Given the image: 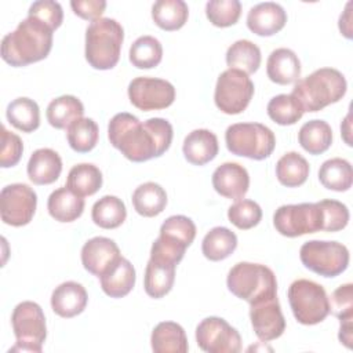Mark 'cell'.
Segmentation results:
<instances>
[{
    "label": "cell",
    "mask_w": 353,
    "mask_h": 353,
    "mask_svg": "<svg viewBox=\"0 0 353 353\" xmlns=\"http://www.w3.org/2000/svg\"><path fill=\"white\" fill-rule=\"evenodd\" d=\"M174 137L172 125L161 117H152L141 123L131 113L114 114L108 124V138L113 148L134 163L148 161L164 154Z\"/></svg>",
    "instance_id": "6da1fadb"
},
{
    "label": "cell",
    "mask_w": 353,
    "mask_h": 353,
    "mask_svg": "<svg viewBox=\"0 0 353 353\" xmlns=\"http://www.w3.org/2000/svg\"><path fill=\"white\" fill-rule=\"evenodd\" d=\"M52 32L36 18L26 17L14 32L3 37V61L11 66L21 68L47 58L52 48Z\"/></svg>",
    "instance_id": "7a4b0ae2"
},
{
    "label": "cell",
    "mask_w": 353,
    "mask_h": 353,
    "mask_svg": "<svg viewBox=\"0 0 353 353\" xmlns=\"http://www.w3.org/2000/svg\"><path fill=\"white\" fill-rule=\"evenodd\" d=\"M346 90V79L338 69L320 68L295 81L291 95L296 98L303 112H319L342 99Z\"/></svg>",
    "instance_id": "3957f363"
},
{
    "label": "cell",
    "mask_w": 353,
    "mask_h": 353,
    "mask_svg": "<svg viewBox=\"0 0 353 353\" xmlns=\"http://www.w3.org/2000/svg\"><path fill=\"white\" fill-rule=\"evenodd\" d=\"M124 40L123 26L113 18H99L85 30V59L94 69L109 70L120 59Z\"/></svg>",
    "instance_id": "277c9868"
},
{
    "label": "cell",
    "mask_w": 353,
    "mask_h": 353,
    "mask_svg": "<svg viewBox=\"0 0 353 353\" xmlns=\"http://www.w3.org/2000/svg\"><path fill=\"white\" fill-rule=\"evenodd\" d=\"M226 285L234 296L248 303L277 296L276 274L262 263H236L228 273Z\"/></svg>",
    "instance_id": "5b68a950"
},
{
    "label": "cell",
    "mask_w": 353,
    "mask_h": 353,
    "mask_svg": "<svg viewBox=\"0 0 353 353\" xmlns=\"http://www.w3.org/2000/svg\"><path fill=\"white\" fill-rule=\"evenodd\" d=\"M226 148L232 154L251 160L268 159L276 148L273 131L261 123H236L226 128Z\"/></svg>",
    "instance_id": "8992f818"
},
{
    "label": "cell",
    "mask_w": 353,
    "mask_h": 353,
    "mask_svg": "<svg viewBox=\"0 0 353 353\" xmlns=\"http://www.w3.org/2000/svg\"><path fill=\"white\" fill-rule=\"evenodd\" d=\"M287 296L295 320L303 325L319 324L330 314L328 295L316 281L307 279L292 281Z\"/></svg>",
    "instance_id": "52a82bcc"
},
{
    "label": "cell",
    "mask_w": 353,
    "mask_h": 353,
    "mask_svg": "<svg viewBox=\"0 0 353 353\" xmlns=\"http://www.w3.org/2000/svg\"><path fill=\"white\" fill-rule=\"evenodd\" d=\"M12 331L17 338L10 352L40 353L47 338L46 316L41 306L32 301L18 303L11 314Z\"/></svg>",
    "instance_id": "ba28073f"
},
{
    "label": "cell",
    "mask_w": 353,
    "mask_h": 353,
    "mask_svg": "<svg viewBox=\"0 0 353 353\" xmlns=\"http://www.w3.org/2000/svg\"><path fill=\"white\" fill-rule=\"evenodd\" d=\"M302 265L323 277H336L349 266V250L331 240H309L299 250Z\"/></svg>",
    "instance_id": "9c48e42d"
},
{
    "label": "cell",
    "mask_w": 353,
    "mask_h": 353,
    "mask_svg": "<svg viewBox=\"0 0 353 353\" xmlns=\"http://www.w3.org/2000/svg\"><path fill=\"white\" fill-rule=\"evenodd\" d=\"M276 230L285 237H299L323 230L324 218L319 203L285 204L273 214Z\"/></svg>",
    "instance_id": "30bf717a"
},
{
    "label": "cell",
    "mask_w": 353,
    "mask_h": 353,
    "mask_svg": "<svg viewBox=\"0 0 353 353\" xmlns=\"http://www.w3.org/2000/svg\"><path fill=\"white\" fill-rule=\"evenodd\" d=\"M254 83L241 70L226 69L216 80L214 102L226 114H239L247 109L254 95Z\"/></svg>",
    "instance_id": "8fae6325"
},
{
    "label": "cell",
    "mask_w": 353,
    "mask_h": 353,
    "mask_svg": "<svg viewBox=\"0 0 353 353\" xmlns=\"http://www.w3.org/2000/svg\"><path fill=\"white\" fill-rule=\"evenodd\" d=\"M37 207V194L26 183H11L0 192L1 221L10 226L28 225Z\"/></svg>",
    "instance_id": "7c38bea8"
},
{
    "label": "cell",
    "mask_w": 353,
    "mask_h": 353,
    "mask_svg": "<svg viewBox=\"0 0 353 353\" xmlns=\"http://www.w3.org/2000/svg\"><path fill=\"white\" fill-rule=\"evenodd\" d=\"M127 92L130 102L143 112L165 109L175 101V87L170 81L157 77H135L130 81Z\"/></svg>",
    "instance_id": "4fadbf2b"
},
{
    "label": "cell",
    "mask_w": 353,
    "mask_h": 353,
    "mask_svg": "<svg viewBox=\"0 0 353 353\" xmlns=\"http://www.w3.org/2000/svg\"><path fill=\"white\" fill-rule=\"evenodd\" d=\"M196 342L207 353H237L241 350V336L225 319L210 316L196 327Z\"/></svg>",
    "instance_id": "5bb4252c"
},
{
    "label": "cell",
    "mask_w": 353,
    "mask_h": 353,
    "mask_svg": "<svg viewBox=\"0 0 353 353\" xmlns=\"http://www.w3.org/2000/svg\"><path fill=\"white\" fill-rule=\"evenodd\" d=\"M250 320L254 334L262 342L277 339L285 331V319L277 296L250 303Z\"/></svg>",
    "instance_id": "9a60e30c"
},
{
    "label": "cell",
    "mask_w": 353,
    "mask_h": 353,
    "mask_svg": "<svg viewBox=\"0 0 353 353\" xmlns=\"http://www.w3.org/2000/svg\"><path fill=\"white\" fill-rule=\"evenodd\" d=\"M120 256V248L114 240L103 236L87 240L81 248L84 269L97 277H101Z\"/></svg>",
    "instance_id": "2e32d148"
},
{
    "label": "cell",
    "mask_w": 353,
    "mask_h": 353,
    "mask_svg": "<svg viewBox=\"0 0 353 353\" xmlns=\"http://www.w3.org/2000/svg\"><path fill=\"white\" fill-rule=\"evenodd\" d=\"M211 182L215 192L222 197L240 200L248 192L250 175L241 164L228 161L215 168Z\"/></svg>",
    "instance_id": "e0dca14e"
},
{
    "label": "cell",
    "mask_w": 353,
    "mask_h": 353,
    "mask_svg": "<svg viewBox=\"0 0 353 353\" xmlns=\"http://www.w3.org/2000/svg\"><path fill=\"white\" fill-rule=\"evenodd\" d=\"M196 237L194 222L185 215H171L168 216L161 228L160 236L156 239L164 248L185 255L186 248L193 243Z\"/></svg>",
    "instance_id": "ac0fdd59"
},
{
    "label": "cell",
    "mask_w": 353,
    "mask_h": 353,
    "mask_svg": "<svg viewBox=\"0 0 353 353\" xmlns=\"http://www.w3.org/2000/svg\"><path fill=\"white\" fill-rule=\"evenodd\" d=\"M287 23V12L274 1L255 4L247 14L248 29L258 36H273Z\"/></svg>",
    "instance_id": "d6986e66"
},
{
    "label": "cell",
    "mask_w": 353,
    "mask_h": 353,
    "mask_svg": "<svg viewBox=\"0 0 353 353\" xmlns=\"http://www.w3.org/2000/svg\"><path fill=\"white\" fill-rule=\"evenodd\" d=\"M88 302L85 288L77 281H65L55 287L51 294V309L63 319L80 314Z\"/></svg>",
    "instance_id": "ffe728a7"
},
{
    "label": "cell",
    "mask_w": 353,
    "mask_h": 353,
    "mask_svg": "<svg viewBox=\"0 0 353 353\" xmlns=\"http://www.w3.org/2000/svg\"><path fill=\"white\" fill-rule=\"evenodd\" d=\"M218 150V138L207 128L193 130L186 135L182 145L185 159L193 165H204L210 163L216 157Z\"/></svg>",
    "instance_id": "44dd1931"
},
{
    "label": "cell",
    "mask_w": 353,
    "mask_h": 353,
    "mask_svg": "<svg viewBox=\"0 0 353 353\" xmlns=\"http://www.w3.org/2000/svg\"><path fill=\"white\" fill-rule=\"evenodd\" d=\"M135 268L132 263L120 256L101 277V288L110 298H123L131 292L135 285Z\"/></svg>",
    "instance_id": "7402d4cb"
},
{
    "label": "cell",
    "mask_w": 353,
    "mask_h": 353,
    "mask_svg": "<svg viewBox=\"0 0 353 353\" xmlns=\"http://www.w3.org/2000/svg\"><path fill=\"white\" fill-rule=\"evenodd\" d=\"M26 172L34 185H50L62 172V159L54 149L40 148L32 153Z\"/></svg>",
    "instance_id": "603a6c76"
},
{
    "label": "cell",
    "mask_w": 353,
    "mask_h": 353,
    "mask_svg": "<svg viewBox=\"0 0 353 353\" xmlns=\"http://www.w3.org/2000/svg\"><path fill=\"white\" fill-rule=\"evenodd\" d=\"M266 73L270 81L287 85L299 80L301 61L298 55L285 47L276 48L270 52L266 62Z\"/></svg>",
    "instance_id": "cb8c5ba5"
},
{
    "label": "cell",
    "mask_w": 353,
    "mask_h": 353,
    "mask_svg": "<svg viewBox=\"0 0 353 353\" xmlns=\"http://www.w3.org/2000/svg\"><path fill=\"white\" fill-rule=\"evenodd\" d=\"M84 199L68 186L55 189L47 200L48 214L58 222H73L81 216L84 211Z\"/></svg>",
    "instance_id": "d4e9b609"
},
{
    "label": "cell",
    "mask_w": 353,
    "mask_h": 353,
    "mask_svg": "<svg viewBox=\"0 0 353 353\" xmlns=\"http://www.w3.org/2000/svg\"><path fill=\"white\" fill-rule=\"evenodd\" d=\"M150 345L156 353H186L189 349L185 330L175 321L159 323L152 331Z\"/></svg>",
    "instance_id": "484cf974"
},
{
    "label": "cell",
    "mask_w": 353,
    "mask_h": 353,
    "mask_svg": "<svg viewBox=\"0 0 353 353\" xmlns=\"http://www.w3.org/2000/svg\"><path fill=\"white\" fill-rule=\"evenodd\" d=\"M175 269L176 265L150 259L146 263L143 287L145 292L154 299H160L165 296L175 281Z\"/></svg>",
    "instance_id": "4316f807"
},
{
    "label": "cell",
    "mask_w": 353,
    "mask_h": 353,
    "mask_svg": "<svg viewBox=\"0 0 353 353\" xmlns=\"http://www.w3.org/2000/svg\"><path fill=\"white\" fill-rule=\"evenodd\" d=\"M84 114L83 102L74 95H61L52 99L46 110L47 121L57 130H66Z\"/></svg>",
    "instance_id": "83f0119b"
},
{
    "label": "cell",
    "mask_w": 353,
    "mask_h": 353,
    "mask_svg": "<svg viewBox=\"0 0 353 353\" xmlns=\"http://www.w3.org/2000/svg\"><path fill=\"white\" fill-rule=\"evenodd\" d=\"M298 142L310 154H321L332 143L331 125L320 119L306 121L298 132Z\"/></svg>",
    "instance_id": "f1b7e54d"
},
{
    "label": "cell",
    "mask_w": 353,
    "mask_h": 353,
    "mask_svg": "<svg viewBox=\"0 0 353 353\" xmlns=\"http://www.w3.org/2000/svg\"><path fill=\"white\" fill-rule=\"evenodd\" d=\"M134 210L146 218L156 216L163 212L167 205V193L156 182H145L132 193Z\"/></svg>",
    "instance_id": "f546056e"
},
{
    "label": "cell",
    "mask_w": 353,
    "mask_h": 353,
    "mask_svg": "<svg viewBox=\"0 0 353 353\" xmlns=\"http://www.w3.org/2000/svg\"><path fill=\"white\" fill-rule=\"evenodd\" d=\"M309 172L310 167L307 160L298 152H287L276 163L277 181L287 188H298L303 185Z\"/></svg>",
    "instance_id": "4dcf8cb0"
},
{
    "label": "cell",
    "mask_w": 353,
    "mask_h": 353,
    "mask_svg": "<svg viewBox=\"0 0 353 353\" xmlns=\"http://www.w3.org/2000/svg\"><path fill=\"white\" fill-rule=\"evenodd\" d=\"M237 247V236L234 232L225 226H215L204 236L201 241L203 255L212 261L218 262L230 256Z\"/></svg>",
    "instance_id": "1f68e13d"
},
{
    "label": "cell",
    "mask_w": 353,
    "mask_h": 353,
    "mask_svg": "<svg viewBox=\"0 0 353 353\" xmlns=\"http://www.w3.org/2000/svg\"><path fill=\"white\" fill-rule=\"evenodd\" d=\"M189 17L188 4L183 0H157L152 6L154 23L167 32L181 29Z\"/></svg>",
    "instance_id": "d6a6232c"
},
{
    "label": "cell",
    "mask_w": 353,
    "mask_h": 353,
    "mask_svg": "<svg viewBox=\"0 0 353 353\" xmlns=\"http://www.w3.org/2000/svg\"><path fill=\"white\" fill-rule=\"evenodd\" d=\"M6 116L8 123L22 132H33L40 125L39 105L26 97H19L11 101L7 106Z\"/></svg>",
    "instance_id": "836d02e7"
},
{
    "label": "cell",
    "mask_w": 353,
    "mask_h": 353,
    "mask_svg": "<svg viewBox=\"0 0 353 353\" xmlns=\"http://www.w3.org/2000/svg\"><path fill=\"white\" fill-rule=\"evenodd\" d=\"M320 183L334 192H346L352 188L353 172L352 165L342 157L325 160L319 170Z\"/></svg>",
    "instance_id": "e575fe53"
},
{
    "label": "cell",
    "mask_w": 353,
    "mask_h": 353,
    "mask_svg": "<svg viewBox=\"0 0 353 353\" xmlns=\"http://www.w3.org/2000/svg\"><path fill=\"white\" fill-rule=\"evenodd\" d=\"M102 172L91 163H80L70 168L66 186L76 194L85 197L95 194L102 186Z\"/></svg>",
    "instance_id": "d590c367"
},
{
    "label": "cell",
    "mask_w": 353,
    "mask_h": 353,
    "mask_svg": "<svg viewBox=\"0 0 353 353\" xmlns=\"http://www.w3.org/2000/svg\"><path fill=\"white\" fill-rule=\"evenodd\" d=\"M92 222L102 229H116L127 218L125 204L117 196L106 194L97 200L91 210Z\"/></svg>",
    "instance_id": "8d00e7d4"
},
{
    "label": "cell",
    "mask_w": 353,
    "mask_h": 353,
    "mask_svg": "<svg viewBox=\"0 0 353 353\" xmlns=\"http://www.w3.org/2000/svg\"><path fill=\"white\" fill-rule=\"evenodd\" d=\"M261 59L259 47L247 39L234 41L226 51V65L229 69H237L245 74L255 73L261 66Z\"/></svg>",
    "instance_id": "74e56055"
},
{
    "label": "cell",
    "mask_w": 353,
    "mask_h": 353,
    "mask_svg": "<svg viewBox=\"0 0 353 353\" xmlns=\"http://www.w3.org/2000/svg\"><path fill=\"white\" fill-rule=\"evenodd\" d=\"M99 138L98 124L90 117H81L66 128V139L69 146L77 153L91 152Z\"/></svg>",
    "instance_id": "f35d334b"
},
{
    "label": "cell",
    "mask_w": 353,
    "mask_h": 353,
    "mask_svg": "<svg viewBox=\"0 0 353 353\" xmlns=\"http://www.w3.org/2000/svg\"><path fill=\"white\" fill-rule=\"evenodd\" d=\"M128 58L138 69H152L163 59L161 43L153 36H141L131 44Z\"/></svg>",
    "instance_id": "ab89813d"
},
{
    "label": "cell",
    "mask_w": 353,
    "mask_h": 353,
    "mask_svg": "<svg viewBox=\"0 0 353 353\" xmlns=\"http://www.w3.org/2000/svg\"><path fill=\"white\" fill-rule=\"evenodd\" d=\"M268 116L279 125H292L303 116V109L291 94H279L273 97L266 106Z\"/></svg>",
    "instance_id": "60d3db41"
},
{
    "label": "cell",
    "mask_w": 353,
    "mask_h": 353,
    "mask_svg": "<svg viewBox=\"0 0 353 353\" xmlns=\"http://www.w3.org/2000/svg\"><path fill=\"white\" fill-rule=\"evenodd\" d=\"M205 15L214 26H232L241 15V3L239 0H210L205 4Z\"/></svg>",
    "instance_id": "b9f144b4"
},
{
    "label": "cell",
    "mask_w": 353,
    "mask_h": 353,
    "mask_svg": "<svg viewBox=\"0 0 353 353\" xmlns=\"http://www.w3.org/2000/svg\"><path fill=\"white\" fill-rule=\"evenodd\" d=\"M229 222L241 230H248L256 226L262 219L261 205L248 199H240L233 203L228 210Z\"/></svg>",
    "instance_id": "7bdbcfd3"
},
{
    "label": "cell",
    "mask_w": 353,
    "mask_h": 353,
    "mask_svg": "<svg viewBox=\"0 0 353 353\" xmlns=\"http://www.w3.org/2000/svg\"><path fill=\"white\" fill-rule=\"evenodd\" d=\"M317 203L323 210V218H324L323 230L338 232L346 228L350 215H349L347 207L343 203L332 199L320 200Z\"/></svg>",
    "instance_id": "ee69618b"
},
{
    "label": "cell",
    "mask_w": 353,
    "mask_h": 353,
    "mask_svg": "<svg viewBox=\"0 0 353 353\" xmlns=\"http://www.w3.org/2000/svg\"><path fill=\"white\" fill-rule=\"evenodd\" d=\"M28 17L36 18L37 21L47 25L51 30H55L62 25L63 11L58 1L37 0L29 7Z\"/></svg>",
    "instance_id": "f6af8a7d"
},
{
    "label": "cell",
    "mask_w": 353,
    "mask_h": 353,
    "mask_svg": "<svg viewBox=\"0 0 353 353\" xmlns=\"http://www.w3.org/2000/svg\"><path fill=\"white\" fill-rule=\"evenodd\" d=\"M330 312L338 319H352L353 317V284L346 283L339 285L331 296L328 298Z\"/></svg>",
    "instance_id": "bcb514c9"
},
{
    "label": "cell",
    "mask_w": 353,
    "mask_h": 353,
    "mask_svg": "<svg viewBox=\"0 0 353 353\" xmlns=\"http://www.w3.org/2000/svg\"><path fill=\"white\" fill-rule=\"evenodd\" d=\"M23 153L22 139L8 131L6 127H1V149H0V165L3 168L14 167L19 163Z\"/></svg>",
    "instance_id": "7dc6e473"
},
{
    "label": "cell",
    "mask_w": 353,
    "mask_h": 353,
    "mask_svg": "<svg viewBox=\"0 0 353 353\" xmlns=\"http://www.w3.org/2000/svg\"><path fill=\"white\" fill-rule=\"evenodd\" d=\"M70 7L73 12L85 19V21H97L101 18L106 8L105 0H72Z\"/></svg>",
    "instance_id": "c3c4849f"
},
{
    "label": "cell",
    "mask_w": 353,
    "mask_h": 353,
    "mask_svg": "<svg viewBox=\"0 0 353 353\" xmlns=\"http://www.w3.org/2000/svg\"><path fill=\"white\" fill-rule=\"evenodd\" d=\"M339 324L341 325H339L338 339L347 349H352V342H353V317L352 319L339 320Z\"/></svg>",
    "instance_id": "681fc988"
},
{
    "label": "cell",
    "mask_w": 353,
    "mask_h": 353,
    "mask_svg": "<svg viewBox=\"0 0 353 353\" xmlns=\"http://www.w3.org/2000/svg\"><path fill=\"white\" fill-rule=\"evenodd\" d=\"M352 1H347L346 3V7H345V10H343V12L341 14V17H339V22H338V26H339V30H341V33L346 37V39H352V33H353V30H352Z\"/></svg>",
    "instance_id": "f907efd6"
},
{
    "label": "cell",
    "mask_w": 353,
    "mask_h": 353,
    "mask_svg": "<svg viewBox=\"0 0 353 353\" xmlns=\"http://www.w3.org/2000/svg\"><path fill=\"white\" fill-rule=\"evenodd\" d=\"M350 134H352V128H350V112L346 114L345 120L342 121L341 124V135L343 138V141L346 142L347 146H352V138H350Z\"/></svg>",
    "instance_id": "816d5d0a"
}]
</instances>
